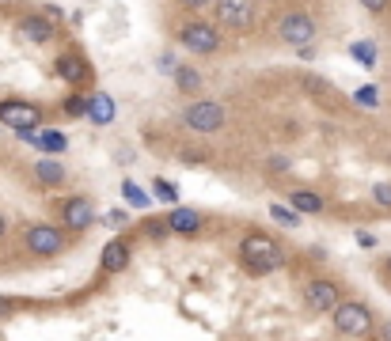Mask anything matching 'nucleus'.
I'll use <instances>...</instances> for the list:
<instances>
[{
  "instance_id": "nucleus-1",
  "label": "nucleus",
  "mask_w": 391,
  "mask_h": 341,
  "mask_svg": "<svg viewBox=\"0 0 391 341\" xmlns=\"http://www.w3.org/2000/svg\"><path fill=\"white\" fill-rule=\"evenodd\" d=\"M239 258H244V266L251 269V273H274V269H281V262H285V251L277 247L274 236L251 231V236L239 239Z\"/></svg>"
},
{
  "instance_id": "nucleus-2",
  "label": "nucleus",
  "mask_w": 391,
  "mask_h": 341,
  "mask_svg": "<svg viewBox=\"0 0 391 341\" xmlns=\"http://www.w3.org/2000/svg\"><path fill=\"white\" fill-rule=\"evenodd\" d=\"M334 330L346 333V338H368V333H372V311H368L365 303L342 300L338 311H334Z\"/></svg>"
},
{
  "instance_id": "nucleus-3",
  "label": "nucleus",
  "mask_w": 391,
  "mask_h": 341,
  "mask_svg": "<svg viewBox=\"0 0 391 341\" xmlns=\"http://www.w3.org/2000/svg\"><path fill=\"white\" fill-rule=\"evenodd\" d=\"M182 122L194 133H217L220 125L228 122V110L220 103H213V99H202V103H190L187 110H182Z\"/></svg>"
},
{
  "instance_id": "nucleus-4",
  "label": "nucleus",
  "mask_w": 391,
  "mask_h": 341,
  "mask_svg": "<svg viewBox=\"0 0 391 341\" xmlns=\"http://www.w3.org/2000/svg\"><path fill=\"white\" fill-rule=\"evenodd\" d=\"M179 42L190 53H213L220 46V27L205 23V19H190V23L179 27Z\"/></svg>"
},
{
  "instance_id": "nucleus-5",
  "label": "nucleus",
  "mask_w": 391,
  "mask_h": 341,
  "mask_svg": "<svg viewBox=\"0 0 391 341\" xmlns=\"http://www.w3.org/2000/svg\"><path fill=\"white\" fill-rule=\"evenodd\" d=\"M277 34H281V42L304 49L311 38H316V19H311L308 12H285L281 23H277Z\"/></svg>"
},
{
  "instance_id": "nucleus-6",
  "label": "nucleus",
  "mask_w": 391,
  "mask_h": 341,
  "mask_svg": "<svg viewBox=\"0 0 391 341\" xmlns=\"http://www.w3.org/2000/svg\"><path fill=\"white\" fill-rule=\"evenodd\" d=\"M217 23L228 31H251L254 23V0H217Z\"/></svg>"
},
{
  "instance_id": "nucleus-7",
  "label": "nucleus",
  "mask_w": 391,
  "mask_h": 341,
  "mask_svg": "<svg viewBox=\"0 0 391 341\" xmlns=\"http://www.w3.org/2000/svg\"><path fill=\"white\" fill-rule=\"evenodd\" d=\"M0 122L12 125L16 133H23V129H38L42 110H38L34 103H23V99H8V103H0Z\"/></svg>"
},
{
  "instance_id": "nucleus-8",
  "label": "nucleus",
  "mask_w": 391,
  "mask_h": 341,
  "mask_svg": "<svg viewBox=\"0 0 391 341\" xmlns=\"http://www.w3.org/2000/svg\"><path fill=\"white\" fill-rule=\"evenodd\" d=\"M27 251L38 254V258H54V254L65 251V231L61 227H49V224H38L27 231Z\"/></svg>"
},
{
  "instance_id": "nucleus-9",
  "label": "nucleus",
  "mask_w": 391,
  "mask_h": 341,
  "mask_svg": "<svg viewBox=\"0 0 391 341\" xmlns=\"http://www.w3.org/2000/svg\"><path fill=\"white\" fill-rule=\"evenodd\" d=\"M304 303H308L311 311H338V303H342V292H338V284L334 281H311L308 288H304Z\"/></svg>"
},
{
  "instance_id": "nucleus-10",
  "label": "nucleus",
  "mask_w": 391,
  "mask_h": 341,
  "mask_svg": "<svg viewBox=\"0 0 391 341\" xmlns=\"http://www.w3.org/2000/svg\"><path fill=\"white\" fill-rule=\"evenodd\" d=\"M91 220H95V205H91L88 197H69V201L61 205V224H65L69 231H84Z\"/></svg>"
},
{
  "instance_id": "nucleus-11",
  "label": "nucleus",
  "mask_w": 391,
  "mask_h": 341,
  "mask_svg": "<svg viewBox=\"0 0 391 341\" xmlns=\"http://www.w3.org/2000/svg\"><path fill=\"white\" fill-rule=\"evenodd\" d=\"M58 76L65 84H73V88H80V84H88L91 68H88V61H80L76 53H61L58 57Z\"/></svg>"
},
{
  "instance_id": "nucleus-12",
  "label": "nucleus",
  "mask_w": 391,
  "mask_h": 341,
  "mask_svg": "<svg viewBox=\"0 0 391 341\" xmlns=\"http://www.w3.org/2000/svg\"><path fill=\"white\" fill-rule=\"evenodd\" d=\"M126 266H130V243H122V239L106 243L103 254H99V269L103 273H122Z\"/></svg>"
},
{
  "instance_id": "nucleus-13",
  "label": "nucleus",
  "mask_w": 391,
  "mask_h": 341,
  "mask_svg": "<svg viewBox=\"0 0 391 341\" xmlns=\"http://www.w3.org/2000/svg\"><path fill=\"white\" fill-rule=\"evenodd\" d=\"M88 122H95V125L115 122V99L106 95V91H95V95L88 99Z\"/></svg>"
},
{
  "instance_id": "nucleus-14",
  "label": "nucleus",
  "mask_w": 391,
  "mask_h": 341,
  "mask_svg": "<svg viewBox=\"0 0 391 341\" xmlns=\"http://www.w3.org/2000/svg\"><path fill=\"white\" fill-rule=\"evenodd\" d=\"M167 224H171V231H179V236H194L198 227H202V212L175 205V209L167 212Z\"/></svg>"
},
{
  "instance_id": "nucleus-15",
  "label": "nucleus",
  "mask_w": 391,
  "mask_h": 341,
  "mask_svg": "<svg viewBox=\"0 0 391 341\" xmlns=\"http://www.w3.org/2000/svg\"><path fill=\"white\" fill-rule=\"evenodd\" d=\"M19 31H23L27 42H38V46H46V42L54 38V23H49V19H42V16L19 19Z\"/></svg>"
},
{
  "instance_id": "nucleus-16",
  "label": "nucleus",
  "mask_w": 391,
  "mask_h": 341,
  "mask_svg": "<svg viewBox=\"0 0 391 341\" xmlns=\"http://www.w3.org/2000/svg\"><path fill=\"white\" fill-rule=\"evenodd\" d=\"M34 179H38L46 190H58L61 182H65V167H61L58 160H38L34 163Z\"/></svg>"
},
{
  "instance_id": "nucleus-17",
  "label": "nucleus",
  "mask_w": 391,
  "mask_h": 341,
  "mask_svg": "<svg viewBox=\"0 0 391 341\" xmlns=\"http://www.w3.org/2000/svg\"><path fill=\"white\" fill-rule=\"evenodd\" d=\"M289 205H293L296 212H311V216H316V212H323V197L311 194V190H296V194L289 197Z\"/></svg>"
},
{
  "instance_id": "nucleus-18",
  "label": "nucleus",
  "mask_w": 391,
  "mask_h": 341,
  "mask_svg": "<svg viewBox=\"0 0 391 341\" xmlns=\"http://www.w3.org/2000/svg\"><path fill=\"white\" fill-rule=\"evenodd\" d=\"M38 148L49 155H58L69 148V140H65V133H58V129H38Z\"/></svg>"
},
{
  "instance_id": "nucleus-19",
  "label": "nucleus",
  "mask_w": 391,
  "mask_h": 341,
  "mask_svg": "<svg viewBox=\"0 0 391 341\" xmlns=\"http://www.w3.org/2000/svg\"><path fill=\"white\" fill-rule=\"evenodd\" d=\"M270 216H274L277 224H285V227H300V212H296L293 205H281V201H274V205H270Z\"/></svg>"
},
{
  "instance_id": "nucleus-20",
  "label": "nucleus",
  "mask_w": 391,
  "mask_h": 341,
  "mask_svg": "<svg viewBox=\"0 0 391 341\" xmlns=\"http://www.w3.org/2000/svg\"><path fill=\"white\" fill-rule=\"evenodd\" d=\"M175 84H179V91H198V88H202V76H198L190 65H179V73H175Z\"/></svg>"
},
{
  "instance_id": "nucleus-21",
  "label": "nucleus",
  "mask_w": 391,
  "mask_h": 341,
  "mask_svg": "<svg viewBox=\"0 0 391 341\" xmlns=\"http://www.w3.org/2000/svg\"><path fill=\"white\" fill-rule=\"evenodd\" d=\"M152 197H156V201H167V205H175V201H179V190H175L167 179H156V182H152Z\"/></svg>"
},
{
  "instance_id": "nucleus-22",
  "label": "nucleus",
  "mask_w": 391,
  "mask_h": 341,
  "mask_svg": "<svg viewBox=\"0 0 391 341\" xmlns=\"http://www.w3.org/2000/svg\"><path fill=\"white\" fill-rule=\"evenodd\" d=\"M353 57H357V65L372 68L376 65V46L372 42H353Z\"/></svg>"
},
{
  "instance_id": "nucleus-23",
  "label": "nucleus",
  "mask_w": 391,
  "mask_h": 341,
  "mask_svg": "<svg viewBox=\"0 0 391 341\" xmlns=\"http://www.w3.org/2000/svg\"><path fill=\"white\" fill-rule=\"evenodd\" d=\"M145 236L156 239V243H163V239L171 236V224H167V220H145Z\"/></svg>"
},
{
  "instance_id": "nucleus-24",
  "label": "nucleus",
  "mask_w": 391,
  "mask_h": 341,
  "mask_svg": "<svg viewBox=\"0 0 391 341\" xmlns=\"http://www.w3.org/2000/svg\"><path fill=\"white\" fill-rule=\"evenodd\" d=\"M122 197L133 205V209H145V205H148V194H145V190H137V182H122Z\"/></svg>"
},
{
  "instance_id": "nucleus-25",
  "label": "nucleus",
  "mask_w": 391,
  "mask_h": 341,
  "mask_svg": "<svg viewBox=\"0 0 391 341\" xmlns=\"http://www.w3.org/2000/svg\"><path fill=\"white\" fill-rule=\"evenodd\" d=\"M372 201L383 205V209H391V182H376V186H372Z\"/></svg>"
},
{
  "instance_id": "nucleus-26",
  "label": "nucleus",
  "mask_w": 391,
  "mask_h": 341,
  "mask_svg": "<svg viewBox=\"0 0 391 341\" xmlns=\"http://www.w3.org/2000/svg\"><path fill=\"white\" fill-rule=\"evenodd\" d=\"M353 99H357L361 106H380V95H376V88H372V84H365V88H357V95H353Z\"/></svg>"
},
{
  "instance_id": "nucleus-27",
  "label": "nucleus",
  "mask_w": 391,
  "mask_h": 341,
  "mask_svg": "<svg viewBox=\"0 0 391 341\" xmlns=\"http://www.w3.org/2000/svg\"><path fill=\"white\" fill-rule=\"evenodd\" d=\"M65 110H69V114H76V118H88V99H80V95H76V99H69V103H65Z\"/></svg>"
},
{
  "instance_id": "nucleus-28",
  "label": "nucleus",
  "mask_w": 391,
  "mask_h": 341,
  "mask_svg": "<svg viewBox=\"0 0 391 341\" xmlns=\"http://www.w3.org/2000/svg\"><path fill=\"white\" fill-rule=\"evenodd\" d=\"M388 4H391V0H361V8H368L372 16H380V12L388 8Z\"/></svg>"
},
{
  "instance_id": "nucleus-29",
  "label": "nucleus",
  "mask_w": 391,
  "mask_h": 341,
  "mask_svg": "<svg viewBox=\"0 0 391 341\" xmlns=\"http://www.w3.org/2000/svg\"><path fill=\"white\" fill-rule=\"evenodd\" d=\"M179 4L190 12H202V8H209V4H217V0H179Z\"/></svg>"
},
{
  "instance_id": "nucleus-30",
  "label": "nucleus",
  "mask_w": 391,
  "mask_h": 341,
  "mask_svg": "<svg viewBox=\"0 0 391 341\" xmlns=\"http://www.w3.org/2000/svg\"><path fill=\"white\" fill-rule=\"evenodd\" d=\"M160 68H163V73H179V61H175L171 53H163L160 57Z\"/></svg>"
},
{
  "instance_id": "nucleus-31",
  "label": "nucleus",
  "mask_w": 391,
  "mask_h": 341,
  "mask_svg": "<svg viewBox=\"0 0 391 341\" xmlns=\"http://www.w3.org/2000/svg\"><path fill=\"white\" fill-rule=\"evenodd\" d=\"M357 247H365V251H372V247H376V236H372V231H357Z\"/></svg>"
},
{
  "instance_id": "nucleus-32",
  "label": "nucleus",
  "mask_w": 391,
  "mask_h": 341,
  "mask_svg": "<svg viewBox=\"0 0 391 341\" xmlns=\"http://www.w3.org/2000/svg\"><path fill=\"white\" fill-rule=\"evenodd\" d=\"M126 220H130V216H126V212H118V209H115V212H110V224H118V227H122V224H126Z\"/></svg>"
},
{
  "instance_id": "nucleus-33",
  "label": "nucleus",
  "mask_w": 391,
  "mask_h": 341,
  "mask_svg": "<svg viewBox=\"0 0 391 341\" xmlns=\"http://www.w3.org/2000/svg\"><path fill=\"white\" fill-rule=\"evenodd\" d=\"M380 338H383V341H391V323H383V326H380Z\"/></svg>"
},
{
  "instance_id": "nucleus-34",
  "label": "nucleus",
  "mask_w": 391,
  "mask_h": 341,
  "mask_svg": "<svg viewBox=\"0 0 391 341\" xmlns=\"http://www.w3.org/2000/svg\"><path fill=\"white\" fill-rule=\"evenodd\" d=\"M0 315H12V303H4V300H0Z\"/></svg>"
},
{
  "instance_id": "nucleus-35",
  "label": "nucleus",
  "mask_w": 391,
  "mask_h": 341,
  "mask_svg": "<svg viewBox=\"0 0 391 341\" xmlns=\"http://www.w3.org/2000/svg\"><path fill=\"white\" fill-rule=\"evenodd\" d=\"M4 231H8V220L0 216V239H4Z\"/></svg>"
},
{
  "instance_id": "nucleus-36",
  "label": "nucleus",
  "mask_w": 391,
  "mask_h": 341,
  "mask_svg": "<svg viewBox=\"0 0 391 341\" xmlns=\"http://www.w3.org/2000/svg\"><path fill=\"white\" fill-rule=\"evenodd\" d=\"M383 273H391V254H388V262H383Z\"/></svg>"
}]
</instances>
